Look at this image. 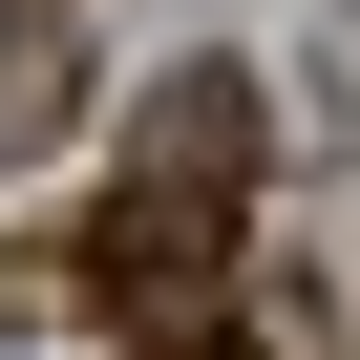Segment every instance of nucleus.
I'll use <instances>...</instances> for the list:
<instances>
[{
	"instance_id": "f257e3e1",
	"label": "nucleus",
	"mask_w": 360,
	"mask_h": 360,
	"mask_svg": "<svg viewBox=\"0 0 360 360\" xmlns=\"http://www.w3.org/2000/svg\"><path fill=\"white\" fill-rule=\"evenodd\" d=\"M233 212H255V85L233 64H169L148 127H127V169H106V212H85V297L191 318L233 276Z\"/></svg>"
},
{
	"instance_id": "f03ea898",
	"label": "nucleus",
	"mask_w": 360,
	"mask_h": 360,
	"mask_svg": "<svg viewBox=\"0 0 360 360\" xmlns=\"http://www.w3.org/2000/svg\"><path fill=\"white\" fill-rule=\"evenodd\" d=\"M148 360H255V339H212V318H148Z\"/></svg>"
}]
</instances>
